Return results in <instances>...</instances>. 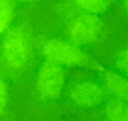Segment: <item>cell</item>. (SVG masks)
Returning a JSON list of instances; mask_svg holds the SVG:
<instances>
[{"label": "cell", "instance_id": "cell-1", "mask_svg": "<svg viewBox=\"0 0 128 121\" xmlns=\"http://www.w3.org/2000/svg\"><path fill=\"white\" fill-rule=\"evenodd\" d=\"M31 55V43L27 32L20 27L6 31L2 40V57L5 67L12 72L24 69Z\"/></svg>", "mask_w": 128, "mask_h": 121}, {"label": "cell", "instance_id": "cell-2", "mask_svg": "<svg viewBox=\"0 0 128 121\" xmlns=\"http://www.w3.org/2000/svg\"><path fill=\"white\" fill-rule=\"evenodd\" d=\"M46 61L59 66H82L88 63V56L77 45L58 39L46 41L42 47Z\"/></svg>", "mask_w": 128, "mask_h": 121}, {"label": "cell", "instance_id": "cell-3", "mask_svg": "<svg viewBox=\"0 0 128 121\" xmlns=\"http://www.w3.org/2000/svg\"><path fill=\"white\" fill-rule=\"evenodd\" d=\"M65 72L62 66L46 61L40 67L35 81L39 97L46 101L58 99L63 91Z\"/></svg>", "mask_w": 128, "mask_h": 121}, {"label": "cell", "instance_id": "cell-4", "mask_svg": "<svg viewBox=\"0 0 128 121\" xmlns=\"http://www.w3.org/2000/svg\"><path fill=\"white\" fill-rule=\"evenodd\" d=\"M102 29L101 20L98 15L83 13L74 17L68 28L70 41L76 45H86L94 42Z\"/></svg>", "mask_w": 128, "mask_h": 121}, {"label": "cell", "instance_id": "cell-5", "mask_svg": "<svg viewBox=\"0 0 128 121\" xmlns=\"http://www.w3.org/2000/svg\"><path fill=\"white\" fill-rule=\"evenodd\" d=\"M70 101L78 107L94 108L104 100V91L102 87L92 81H81L73 84L68 92Z\"/></svg>", "mask_w": 128, "mask_h": 121}, {"label": "cell", "instance_id": "cell-6", "mask_svg": "<svg viewBox=\"0 0 128 121\" xmlns=\"http://www.w3.org/2000/svg\"><path fill=\"white\" fill-rule=\"evenodd\" d=\"M104 86L115 99L128 103V79L114 72H106L104 76Z\"/></svg>", "mask_w": 128, "mask_h": 121}, {"label": "cell", "instance_id": "cell-7", "mask_svg": "<svg viewBox=\"0 0 128 121\" xmlns=\"http://www.w3.org/2000/svg\"><path fill=\"white\" fill-rule=\"evenodd\" d=\"M106 121H128V103L111 100L105 108Z\"/></svg>", "mask_w": 128, "mask_h": 121}, {"label": "cell", "instance_id": "cell-8", "mask_svg": "<svg viewBox=\"0 0 128 121\" xmlns=\"http://www.w3.org/2000/svg\"><path fill=\"white\" fill-rule=\"evenodd\" d=\"M74 2L86 13L98 15L104 13L110 7L112 0H74Z\"/></svg>", "mask_w": 128, "mask_h": 121}, {"label": "cell", "instance_id": "cell-9", "mask_svg": "<svg viewBox=\"0 0 128 121\" xmlns=\"http://www.w3.org/2000/svg\"><path fill=\"white\" fill-rule=\"evenodd\" d=\"M14 15V8L10 0L0 1V29L4 34L10 24Z\"/></svg>", "mask_w": 128, "mask_h": 121}, {"label": "cell", "instance_id": "cell-10", "mask_svg": "<svg viewBox=\"0 0 128 121\" xmlns=\"http://www.w3.org/2000/svg\"><path fill=\"white\" fill-rule=\"evenodd\" d=\"M115 66L120 72L128 77V48L122 50L117 55Z\"/></svg>", "mask_w": 128, "mask_h": 121}, {"label": "cell", "instance_id": "cell-11", "mask_svg": "<svg viewBox=\"0 0 128 121\" xmlns=\"http://www.w3.org/2000/svg\"><path fill=\"white\" fill-rule=\"evenodd\" d=\"M8 86L4 80L2 78L0 81V108L2 113L4 112V110L6 108L8 105Z\"/></svg>", "mask_w": 128, "mask_h": 121}, {"label": "cell", "instance_id": "cell-12", "mask_svg": "<svg viewBox=\"0 0 128 121\" xmlns=\"http://www.w3.org/2000/svg\"><path fill=\"white\" fill-rule=\"evenodd\" d=\"M124 7L125 9V12L128 17V0H124Z\"/></svg>", "mask_w": 128, "mask_h": 121}]
</instances>
